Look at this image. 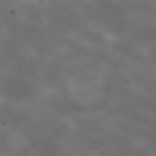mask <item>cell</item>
Returning a JSON list of instances; mask_svg holds the SVG:
<instances>
[]
</instances>
